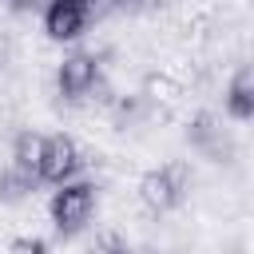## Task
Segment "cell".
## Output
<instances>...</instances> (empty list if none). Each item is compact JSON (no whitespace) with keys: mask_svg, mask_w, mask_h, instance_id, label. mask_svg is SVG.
Wrapping results in <instances>:
<instances>
[{"mask_svg":"<svg viewBox=\"0 0 254 254\" xmlns=\"http://www.w3.org/2000/svg\"><path fill=\"white\" fill-rule=\"evenodd\" d=\"M187 143H190L198 155L214 159V163H230V159H234V139L226 135V127L218 123L214 111L190 115V123H187Z\"/></svg>","mask_w":254,"mask_h":254,"instance_id":"5b68a950","label":"cell"},{"mask_svg":"<svg viewBox=\"0 0 254 254\" xmlns=\"http://www.w3.org/2000/svg\"><path fill=\"white\" fill-rule=\"evenodd\" d=\"M36 187H40L36 175H24L16 167H4L0 171V202H24V198L36 194Z\"/></svg>","mask_w":254,"mask_h":254,"instance_id":"9c48e42d","label":"cell"},{"mask_svg":"<svg viewBox=\"0 0 254 254\" xmlns=\"http://www.w3.org/2000/svg\"><path fill=\"white\" fill-rule=\"evenodd\" d=\"M8 60H12V44H8V36L0 32V71L8 67Z\"/></svg>","mask_w":254,"mask_h":254,"instance_id":"7c38bea8","label":"cell"},{"mask_svg":"<svg viewBox=\"0 0 254 254\" xmlns=\"http://www.w3.org/2000/svg\"><path fill=\"white\" fill-rule=\"evenodd\" d=\"M95 206H99V187L91 179H71L64 187H56L52 190V202H48V214H52L56 234L60 238H75L91 222Z\"/></svg>","mask_w":254,"mask_h":254,"instance_id":"6da1fadb","label":"cell"},{"mask_svg":"<svg viewBox=\"0 0 254 254\" xmlns=\"http://www.w3.org/2000/svg\"><path fill=\"white\" fill-rule=\"evenodd\" d=\"M8 254H48V242L36 238V234H20V238L8 246Z\"/></svg>","mask_w":254,"mask_h":254,"instance_id":"8fae6325","label":"cell"},{"mask_svg":"<svg viewBox=\"0 0 254 254\" xmlns=\"http://www.w3.org/2000/svg\"><path fill=\"white\" fill-rule=\"evenodd\" d=\"M226 115L246 123L254 115V71L250 67H238L234 79L226 83Z\"/></svg>","mask_w":254,"mask_h":254,"instance_id":"52a82bcc","label":"cell"},{"mask_svg":"<svg viewBox=\"0 0 254 254\" xmlns=\"http://www.w3.org/2000/svg\"><path fill=\"white\" fill-rule=\"evenodd\" d=\"M187 190H190V167L183 159H171L163 167H151L143 179H139V202L147 214H167L175 206L187 202Z\"/></svg>","mask_w":254,"mask_h":254,"instance_id":"7a4b0ae2","label":"cell"},{"mask_svg":"<svg viewBox=\"0 0 254 254\" xmlns=\"http://www.w3.org/2000/svg\"><path fill=\"white\" fill-rule=\"evenodd\" d=\"M87 254H131V246H127V238H123V234L107 230V234H99V238L87 246Z\"/></svg>","mask_w":254,"mask_h":254,"instance_id":"30bf717a","label":"cell"},{"mask_svg":"<svg viewBox=\"0 0 254 254\" xmlns=\"http://www.w3.org/2000/svg\"><path fill=\"white\" fill-rule=\"evenodd\" d=\"M83 167V151L79 143L67 135V131H56V135H44V151H40V167H36V179L48 183V187H64L79 175Z\"/></svg>","mask_w":254,"mask_h":254,"instance_id":"3957f363","label":"cell"},{"mask_svg":"<svg viewBox=\"0 0 254 254\" xmlns=\"http://www.w3.org/2000/svg\"><path fill=\"white\" fill-rule=\"evenodd\" d=\"M40 151H44V135L28 127V131H20V135L12 139V151H8V167L24 171V175H36V167H40Z\"/></svg>","mask_w":254,"mask_h":254,"instance_id":"ba28073f","label":"cell"},{"mask_svg":"<svg viewBox=\"0 0 254 254\" xmlns=\"http://www.w3.org/2000/svg\"><path fill=\"white\" fill-rule=\"evenodd\" d=\"M99 83H103V67H99V56H95V52H71V56H64L60 67H56V91H60L67 103L87 99Z\"/></svg>","mask_w":254,"mask_h":254,"instance_id":"277c9868","label":"cell"},{"mask_svg":"<svg viewBox=\"0 0 254 254\" xmlns=\"http://www.w3.org/2000/svg\"><path fill=\"white\" fill-rule=\"evenodd\" d=\"M87 20H91V4H87V0H52V4L44 8V32H48V40H56V44L79 40L83 28H87Z\"/></svg>","mask_w":254,"mask_h":254,"instance_id":"8992f818","label":"cell"}]
</instances>
